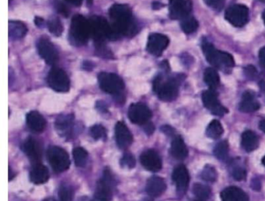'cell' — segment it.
Listing matches in <instances>:
<instances>
[{"label": "cell", "instance_id": "obj_17", "mask_svg": "<svg viewBox=\"0 0 265 201\" xmlns=\"http://www.w3.org/2000/svg\"><path fill=\"white\" fill-rule=\"evenodd\" d=\"M115 138L117 145L121 149H127L133 142L131 131L122 122H118L115 126Z\"/></svg>", "mask_w": 265, "mask_h": 201}, {"label": "cell", "instance_id": "obj_54", "mask_svg": "<svg viewBox=\"0 0 265 201\" xmlns=\"http://www.w3.org/2000/svg\"><path fill=\"white\" fill-rule=\"evenodd\" d=\"M262 164H263V165L265 166V156L263 157V158H262Z\"/></svg>", "mask_w": 265, "mask_h": 201}, {"label": "cell", "instance_id": "obj_52", "mask_svg": "<svg viewBox=\"0 0 265 201\" xmlns=\"http://www.w3.org/2000/svg\"><path fill=\"white\" fill-rule=\"evenodd\" d=\"M262 18H263V23L265 24V10L263 12V14H262Z\"/></svg>", "mask_w": 265, "mask_h": 201}, {"label": "cell", "instance_id": "obj_57", "mask_svg": "<svg viewBox=\"0 0 265 201\" xmlns=\"http://www.w3.org/2000/svg\"><path fill=\"white\" fill-rule=\"evenodd\" d=\"M195 201H204V200H201V199H199V200H195Z\"/></svg>", "mask_w": 265, "mask_h": 201}, {"label": "cell", "instance_id": "obj_48", "mask_svg": "<svg viewBox=\"0 0 265 201\" xmlns=\"http://www.w3.org/2000/svg\"><path fill=\"white\" fill-rule=\"evenodd\" d=\"M162 131L164 132V133H166V134H172L173 133H174V129L172 128V127H168V126H165V127H162Z\"/></svg>", "mask_w": 265, "mask_h": 201}, {"label": "cell", "instance_id": "obj_33", "mask_svg": "<svg viewBox=\"0 0 265 201\" xmlns=\"http://www.w3.org/2000/svg\"><path fill=\"white\" fill-rule=\"evenodd\" d=\"M214 155L219 160L226 159L228 157V152H229V145L228 142L225 140L219 142L216 145L214 148Z\"/></svg>", "mask_w": 265, "mask_h": 201}, {"label": "cell", "instance_id": "obj_10", "mask_svg": "<svg viewBox=\"0 0 265 201\" xmlns=\"http://www.w3.org/2000/svg\"><path fill=\"white\" fill-rule=\"evenodd\" d=\"M225 17L234 27H244L248 21L249 9L242 4H235L227 9Z\"/></svg>", "mask_w": 265, "mask_h": 201}, {"label": "cell", "instance_id": "obj_47", "mask_svg": "<svg viewBox=\"0 0 265 201\" xmlns=\"http://www.w3.org/2000/svg\"><path fill=\"white\" fill-rule=\"evenodd\" d=\"M58 11H59L61 14H63V15L67 16V14H68V11H67V7L63 5V4H60L59 5H58Z\"/></svg>", "mask_w": 265, "mask_h": 201}, {"label": "cell", "instance_id": "obj_24", "mask_svg": "<svg viewBox=\"0 0 265 201\" xmlns=\"http://www.w3.org/2000/svg\"><path fill=\"white\" fill-rule=\"evenodd\" d=\"M171 154L176 159L184 160L187 158L188 150L181 136H177L174 138L171 143Z\"/></svg>", "mask_w": 265, "mask_h": 201}, {"label": "cell", "instance_id": "obj_15", "mask_svg": "<svg viewBox=\"0 0 265 201\" xmlns=\"http://www.w3.org/2000/svg\"><path fill=\"white\" fill-rule=\"evenodd\" d=\"M169 42V39L166 35L159 33L151 34L148 38V52L155 56H159L168 48Z\"/></svg>", "mask_w": 265, "mask_h": 201}, {"label": "cell", "instance_id": "obj_4", "mask_svg": "<svg viewBox=\"0 0 265 201\" xmlns=\"http://www.w3.org/2000/svg\"><path fill=\"white\" fill-rule=\"evenodd\" d=\"M180 79L170 78L164 81L161 76L156 77L153 82V90L163 102H172L178 95Z\"/></svg>", "mask_w": 265, "mask_h": 201}, {"label": "cell", "instance_id": "obj_45", "mask_svg": "<svg viewBox=\"0 0 265 201\" xmlns=\"http://www.w3.org/2000/svg\"><path fill=\"white\" fill-rule=\"evenodd\" d=\"M144 126V130L148 135L153 134V132L155 130L154 125L150 122H148L146 124L143 125Z\"/></svg>", "mask_w": 265, "mask_h": 201}, {"label": "cell", "instance_id": "obj_9", "mask_svg": "<svg viewBox=\"0 0 265 201\" xmlns=\"http://www.w3.org/2000/svg\"><path fill=\"white\" fill-rule=\"evenodd\" d=\"M47 80L50 88L55 92L65 93L70 91V79L61 69L53 68L50 70Z\"/></svg>", "mask_w": 265, "mask_h": 201}, {"label": "cell", "instance_id": "obj_32", "mask_svg": "<svg viewBox=\"0 0 265 201\" xmlns=\"http://www.w3.org/2000/svg\"><path fill=\"white\" fill-rule=\"evenodd\" d=\"M193 193L201 200H205L210 197L212 192L210 188L206 185L196 183L193 186Z\"/></svg>", "mask_w": 265, "mask_h": 201}, {"label": "cell", "instance_id": "obj_49", "mask_svg": "<svg viewBox=\"0 0 265 201\" xmlns=\"http://www.w3.org/2000/svg\"><path fill=\"white\" fill-rule=\"evenodd\" d=\"M69 4H72V5L76 6V7H79L81 5L82 1L83 0H65Z\"/></svg>", "mask_w": 265, "mask_h": 201}, {"label": "cell", "instance_id": "obj_23", "mask_svg": "<svg viewBox=\"0 0 265 201\" xmlns=\"http://www.w3.org/2000/svg\"><path fill=\"white\" fill-rule=\"evenodd\" d=\"M239 108L243 112H254L260 108V104L257 102L255 95L253 92H246L243 95Z\"/></svg>", "mask_w": 265, "mask_h": 201}, {"label": "cell", "instance_id": "obj_5", "mask_svg": "<svg viewBox=\"0 0 265 201\" xmlns=\"http://www.w3.org/2000/svg\"><path fill=\"white\" fill-rule=\"evenodd\" d=\"M89 20L91 29V36L94 39L95 42H104L106 39L111 40L117 39L111 25L104 17H93Z\"/></svg>", "mask_w": 265, "mask_h": 201}, {"label": "cell", "instance_id": "obj_11", "mask_svg": "<svg viewBox=\"0 0 265 201\" xmlns=\"http://www.w3.org/2000/svg\"><path fill=\"white\" fill-rule=\"evenodd\" d=\"M203 104L207 109H209L213 115L218 117H223L228 113V109L219 102L218 95L215 90L205 91L202 95Z\"/></svg>", "mask_w": 265, "mask_h": 201}, {"label": "cell", "instance_id": "obj_26", "mask_svg": "<svg viewBox=\"0 0 265 201\" xmlns=\"http://www.w3.org/2000/svg\"><path fill=\"white\" fill-rule=\"evenodd\" d=\"M74 117L73 115L61 116L55 121V128L61 136H68L71 133Z\"/></svg>", "mask_w": 265, "mask_h": 201}, {"label": "cell", "instance_id": "obj_8", "mask_svg": "<svg viewBox=\"0 0 265 201\" xmlns=\"http://www.w3.org/2000/svg\"><path fill=\"white\" fill-rule=\"evenodd\" d=\"M114 185H115V181L111 171L108 169H105L103 177L96 185V191H95V198L96 201H111Z\"/></svg>", "mask_w": 265, "mask_h": 201}, {"label": "cell", "instance_id": "obj_38", "mask_svg": "<svg viewBox=\"0 0 265 201\" xmlns=\"http://www.w3.org/2000/svg\"><path fill=\"white\" fill-rule=\"evenodd\" d=\"M60 201H72L73 199V190L70 186L63 185L58 191Z\"/></svg>", "mask_w": 265, "mask_h": 201}, {"label": "cell", "instance_id": "obj_34", "mask_svg": "<svg viewBox=\"0 0 265 201\" xmlns=\"http://www.w3.org/2000/svg\"><path fill=\"white\" fill-rule=\"evenodd\" d=\"M88 154L83 148H77L73 150V158L77 167H83L87 161Z\"/></svg>", "mask_w": 265, "mask_h": 201}, {"label": "cell", "instance_id": "obj_39", "mask_svg": "<svg viewBox=\"0 0 265 201\" xmlns=\"http://www.w3.org/2000/svg\"><path fill=\"white\" fill-rule=\"evenodd\" d=\"M120 163L123 168H128V169H131L136 166V159L131 154H125L121 158Z\"/></svg>", "mask_w": 265, "mask_h": 201}, {"label": "cell", "instance_id": "obj_3", "mask_svg": "<svg viewBox=\"0 0 265 201\" xmlns=\"http://www.w3.org/2000/svg\"><path fill=\"white\" fill-rule=\"evenodd\" d=\"M91 36L90 20L83 16L77 14L72 19L70 38L73 43L77 45L86 44Z\"/></svg>", "mask_w": 265, "mask_h": 201}, {"label": "cell", "instance_id": "obj_37", "mask_svg": "<svg viewBox=\"0 0 265 201\" xmlns=\"http://www.w3.org/2000/svg\"><path fill=\"white\" fill-rule=\"evenodd\" d=\"M90 135L95 140L105 139L106 137L107 131L102 125H95L90 129Z\"/></svg>", "mask_w": 265, "mask_h": 201}, {"label": "cell", "instance_id": "obj_42", "mask_svg": "<svg viewBox=\"0 0 265 201\" xmlns=\"http://www.w3.org/2000/svg\"><path fill=\"white\" fill-rule=\"evenodd\" d=\"M205 2L211 8L219 11L225 6V0H205Z\"/></svg>", "mask_w": 265, "mask_h": 201}, {"label": "cell", "instance_id": "obj_18", "mask_svg": "<svg viewBox=\"0 0 265 201\" xmlns=\"http://www.w3.org/2000/svg\"><path fill=\"white\" fill-rule=\"evenodd\" d=\"M172 179L178 191L184 193L187 190L190 182V176H189L188 170L184 165H178L174 168Z\"/></svg>", "mask_w": 265, "mask_h": 201}, {"label": "cell", "instance_id": "obj_7", "mask_svg": "<svg viewBox=\"0 0 265 201\" xmlns=\"http://www.w3.org/2000/svg\"><path fill=\"white\" fill-rule=\"evenodd\" d=\"M98 83L103 92L111 95H119L124 89V83L122 79L112 73H100L98 75Z\"/></svg>", "mask_w": 265, "mask_h": 201}, {"label": "cell", "instance_id": "obj_40", "mask_svg": "<svg viewBox=\"0 0 265 201\" xmlns=\"http://www.w3.org/2000/svg\"><path fill=\"white\" fill-rule=\"evenodd\" d=\"M96 51L98 55L105 58H111L112 56V53L104 45V42H96Z\"/></svg>", "mask_w": 265, "mask_h": 201}, {"label": "cell", "instance_id": "obj_14", "mask_svg": "<svg viewBox=\"0 0 265 201\" xmlns=\"http://www.w3.org/2000/svg\"><path fill=\"white\" fill-rule=\"evenodd\" d=\"M128 118L131 123L137 125H145L152 117V111L144 104L136 103L128 108Z\"/></svg>", "mask_w": 265, "mask_h": 201}, {"label": "cell", "instance_id": "obj_35", "mask_svg": "<svg viewBox=\"0 0 265 201\" xmlns=\"http://www.w3.org/2000/svg\"><path fill=\"white\" fill-rule=\"evenodd\" d=\"M48 31L55 36H60L63 32V26L61 20L56 17H53L48 20Z\"/></svg>", "mask_w": 265, "mask_h": 201}, {"label": "cell", "instance_id": "obj_28", "mask_svg": "<svg viewBox=\"0 0 265 201\" xmlns=\"http://www.w3.org/2000/svg\"><path fill=\"white\" fill-rule=\"evenodd\" d=\"M27 28L24 23L17 20L9 22V35L11 39L18 40L26 35Z\"/></svg>", "mask_w": 265, "mask_h": 201}, {"label": "cell", "instance_id": "obj_44", "mask_svg": "<svg viewBox=\"0 0 265 201\" xmlns=\"http://www.w3.org/2000/svg\"><path fill=\"white\" fill-rule=\"evenodd\" d=\"M259 62H260V65L263 68H265V47L260 48L259 51Z\"/></svg>", "mask_w": 265, "mask_h": 201}, {"label": "cell", "instance_id": "obj_22", "mask_svg": "<svg viewBox=\"0 0 265 201\" xmlns=\"http://www.w3.org/2000/svg\"><path fill=\"white\" fill-rule=\"evenodd\" d=\"M30 181L36 185L43 184L49 179V171L42 163L34 165L30 173Z\"/></svg>", "mask_w": 265, "mask_h": 201}, {"label": "cell", "instance_id": "obj_2", "mask_svg": "<svg viewBox=\"0 0 265 201\" xmlns=\"http://www.w3.org/2000/svg\"><path fill=\"white\" fill-rule=\"evenodd\" d=\"M203 51L206 60L213 67L228 70L235 65L234 57L230 54L216 49L210 42H203Z\"/></svg>", "mask_w": 265, "mask_h": 201}, {"label": "cell", "instance_id": "obj_21", "mask_svg": "<svg viewBox=\"0 0 265 201\" xmlns=\"http://www.w3.org/2000/svg\"><path fill=\"white\" fill-rule=\"evenodd\" d=\"M222 201H249L247 193L237 186H229L222 190L220 194Z\"/></svg>", "mask_w": 265, "mask_h": 201}, {"label": "cell", "instance_id": "obj_31", "mask_svg": "<svg viewBox=\"0 0 265 201\" xmlns=\"http://www.w3.org/2000/svg\"><path fill=\"white\" fill-rule=\"evenodd\" d=\"M181 26L184 33L190 35V34L195 32L198 28V21L194 17L189 16V17L183 19Z\"/></svg>", "mask_w": 265, "mask_h": 201}, {"label": "cell", "instance_id": "obj_12", "mask_svg": "<svg viewBox=\"0 0 265 201\" xmlns=\"http://www.w3.org/2000/svg\"><path fill=\"white\" fill-rule=\"evenodd\" d=\"M170 17L174 20H181L189 17L192 10L191 0H169Z\"/></svg>", "mask_w": 265, "mask_h": 201}, {"label": "cell", "instance_id": "obj_55", "mask_svg": "<svg viewBox=\"0 0 265 201\" xmlns=\"http://www.w3.org/2000/svg\"><path fill=\"white\" fill-rule=\"evenodd\" d=\"M144 201H153V200H152V199H145Z\"/></svg>", "mask_w": 265, "mask_h": 201}, {"label": "cell", "instance_id": "obj_50", "mask_svg": "<svg viewBox=\"0 0 265 201\" xmlns=\"http://www.w3.org/2000/svg\"><path fill=\"white\" fill-rule=\"evenodd\" d=\"M35 23H36L37 26H39V27H41L42 26V23H43L44 20L43 19L39 17H36L35 20Z\"/></svg>", "mask_w": 265, "mask_h": 201}, {"label": "cell", "instance_id": "obj_27", "mask_svg": "<svg viewBox=\"0 0 265 201\" xmlns=\"http://www.w3.org/2000/svg\"><path fill=\"white\" fill-rule=\"evenodd\" d=\"M258 137L254 132L246 130L242 134L241 145L246 152H251L258 148Z\"/></svg>", "mask_w": 265, "mask_h": 201}, {"label": "cell", "instance_id": "obj_25", "mask_svg": "<svg viewBox=\"0 0 265 201\" xmlns=\"http://www.w3.org/2000/svg\"><path fill=\"white\" fill-rule=\"evenodd\" d=\"M27 123L29 128L33 131L42 132L46 127V120L36 111H32L27 115Z\"/></svg>", "mask_w": 265, "mask_h": 201}, {"label": "cell", "instance_id": "obj_16", "mask_svg": "<svg viewBox=\"0 0 265 201\" xmlns=\"http://www.w3.org/2000/svg\"><path fill=\"white\" fill-rule=\"evenodd\" d=\"M140 161L142 165L148 171H159L162 168V161L157 152L153 150H148L143 152L140 156Z\"/></svg>", "mask_w": 265, "mask_h": 201}, {"label": "cell", "instance_id": "obj_29", "mask_svg": "<svg viewBox=\"0 0 265 201\" xmlns=\"http://www.w3.org/2000/svg\"><path fill=\"white\" fill-rule=\"evenodd\" d=\"M204 80L211 90L217 89L220 83L219 73L214 68H207L204 73Z\"/></svg>", "mask_w": 265, "mask_h": 201}, {"label": "cell", "instance_id": "obj_36", "mask_svg": "<svg viewBox=\"0 0 265 201\" xmlns=\"http://www.w3.org/2000/svg\"><path fill=\"white\" fill-rule=\"evenodd\" d=\"M201 178L206 182H215L217 179L218 175L216 173V168L211 166V165H206L203 171L201 173Z\"/></svg>", "mask_w": 265, "mask_h": 201}, {"label": "cell", "instance_id": "obj_19", "mask_svg": "<svg viewBox=\"0 0 265 201\" xmlns=\"http://www.w3.org/2000/svg\"><path fill=\"white\" fill-rule=\"evenodd\" d=\"M24 153L28 157L34 165L39 164L42 161V148L39 142L34 138L30 137L25 141L23 145Z\"/></svg>", "mask_w": 265, "mask_h": 201}, {"label": "cell", "instance_id": "obj_1", "mask_svg": "<svg viewBox=\"0 0 265 201\" xmlns=\"http://www.w3.org/2000/svg\"><path fill=\"white\" fill-rule=\"evenodd\" d=\"M110 17L112 20L113 32L116 39L121 35H130L136 31L131 10L124 4H115L110 9Z\"/></svg>", "mask_w": 265, "mask_h": 201}, {"label": "cell", "instance_id": "obj_20", "mask_svg": "<svg viewBox=\"0 0 265 201\" xmlns=\"http://www.w3.org/2000/svg\"><path fill=\"white\" fill-rule=\"evenodd\" d=\"M146 189L151 197H159L166 190L167 185L161 177H152L148 180Z\"/></svg>", "mask_w": 265, "mask_h": 201}, {"label": "cell", "instance_id": "obj_30", "mask_svg": "<svg viewBox=\"0 0 265 201\" xmlns=\"http://www.w3.org/2000/svg\"><path fill=\"white\" fill-rule=\"evenodd\" d=\"M223 132L222 124L219 120H212L206 129V135L213 140L220 138L223 134Z\"/></svg>", "mask_w": 265, "mask_h": 201}, {"label": "cell", "instance_id": "obj_6", "mask_svg": "<svg viewBox=\"0 0 265 201\" xmlns=\"http://www.w3.org/2000/svg\"><path fill=\"white\" fill-rule=\"evenodd\" d=\"M48 163L55 173H62L70 166V159L68 153L59 147L50 148L47 152Z\"/></svg>", "mask_w": 265, "mask_h": 201}, {"label": "cell", "instance_id": "obj_46", "mask_svg": "<svg viewBox=\"0 0 265 201\" xmlns=\"http://www.w3.org/2000/svg\"><path fill=\"white\" fill-rule=\"evenodd\" d=\"M251 187L256 191H259L260 189V183L258 179H254L251 181Z\"/></svg>", "mask_w": 265, "mask_h": 201}, {"label": "cell", "instance_id": "obj_41", "mask_svg": "<svg viewBox=\"0 0 265 201\" xmlns=\"http://www.w3.org/2000/svg\"><path fill=\"white\" fill-rule=\"evenodd\" d=\"M232 176L237 181H241L247 177V171L241 166H235L232 169Z\"/></svg>", "mask_w": 265, "mask_h": 201}, {"label": "cell", "instance_id": "obj_51", "mask_svg": "<svg viewBox=\"0 0 265 201\" xmlns=\"http://www.w3.org/2000/svg\"><path fill=\"white\" fill-rule=\"evenodd\" d=\"M259 128H260L261 131L265 133V120H262V121L260 122V123H259Z\"/></svg>", "mask_w": 265, "mask_h": 201}, {"label": "cell", "instance_id": "obj_43", "mask_svg": "<svg viewBox=\"0 0 265 201\" xmlns=\"http://www.w3.org/2000/svg\"><path fill=\"white\" fill-rule=\"evenodd\" d=\"M244 70H245L246 75L249 78H254L256 75H257V70H256L254 66H248V67L244 69Z\"/></svg>", "mask_w": 265, "mask_h": 201}, {"label": "cell", "instance_id": "obj_53", "mask_svg": "<svg viewBox=\"0 0 265 201\" xmlns=\"http://www.w3.org/2000/svg\"><path fill=\"white\" fill-rule=\"evenodd\" d=\"M43 201H55V199H52V198H48V199H45V200Z\"/></svg>", "mask_w": 265, "mask_h": 201}, {"label": "cell", "instance_id": "obj_56", "mask_svg": "<svg viewBox=\"0 0 265 201\" xmlns=\"http://www.w3.org/2000/svg\"><path fill=\"white\" fill-rule=\"evenodd\" d=\"M260 1H262V2H265V0H260Z\"/></svg>", "mask_w": 265, "mask_h": 201}, {"label": "cell", "instance_id": "obj_13", "mask_svg": "<svg viewBox=\"0 0 265 201\" xmlns=\"http://www.w3.org/2000/svg\"><path fill=\"white\" fill-rule=\"evenodd\" d=\"M37 48L40 56L48 65H55L58 60V53L55 45L46 38L39 39Z\"/></svg>", "mask_w": 265, "mask_h": 201}]
</instances>
